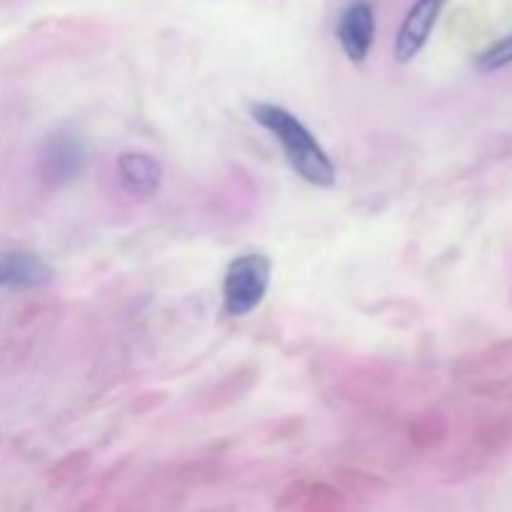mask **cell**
<instances>
[{
    "mask_svg": "<svg viewBox=\"0 0 512 512\" xmlns=\"http://www.w3.org/2000/svg\"><path fill=\"white\" fill-rule=\"evenodd\" d=\"M250 115L260 128H265L278 140L288 165L305 183L315 188H333L338 178L333 158L298 115L275 103H255Z\"/></svg>",
    "mask_w": 512,
    "mask_h": 512,
    "instance_id": "obj_1",
    "label": "cell"
},
{
    "mask_svg": "<svg viewBox=\"0 0 512 512\" xmlns=\"http://www.w3.org/2000/svg\"><path fill=\"white\" fill-rule=\"evenodd\" d=\"M273 278V263L263 253L233 258L223 275V305L230 318H245L260 308Z\"/></svg>",
    "mask_w": 512,
    "mask_h": 512,
    "instance_id": "obj_2",
    "label": "cell"
},
{
    "mask_svg": "<svg viewBox=\"0 0 512 512\" xmlns=\"http://www.w3.org/2000/svg\"><path fill=\"white\" fill-rule=\"evenodd\" d=\"M445 3H448V0H418V3L408 10L393 48L398 63H410L413 58H418L420 50L425 48V43H428L430 35H433L435 23H438L440 13H443Z\"/></svg>",
    "mask_w": 512,
    "mask_h": 512,
    "instance_id": "obj_3",
    "label": "cell"
},
{
    "mask_svg": "<svg viewBox=\"0 0 512 512\" xmlns=\"http://www.w3.org/2000/svg\"><path fill=\"white\" fill-rule=\"evenodd\" d=\"M338 40L350 63H363L375 40V10L368 0H355L340 13Z\"/></svg>",
    "mask_w": 512,
    "mask_h": 512,
    "instance_id": "obj_4",
    "label": "cell"
},
{
    "mask_svg": "<svg viewBox=\"0 0 512 512\" xmlns=\"http://www.w3.org/2000/svg\"><path fill=\"white\" fill-rule=\"evenodd\" d=\"M85 165V143L75 133H55L45 143L43 155H40V168L43 178L50 183H70L83 173Z\"/></svg>",
    "mask_w": 512,
    "mask_h": 512,
    "instance_id": "obj_5",
    "label": "cell"
},
{
    "mask_svg": "<svg viewBox=\"0 0 512 512\" xmlns=\"http://www.w3.org/2000/svg\"><path fill=\"white\" fill-rule=\"evenodd\" d=\"M118 180L133 198H153L163 185V165L155 155L143 150H125L115 160Z\"/></svg>",
    "mask_w": 512,
    "mask_h": 512,
    "instance_id": "obj_6",
    "label": "cell"
},
{
    "mask_svg": "<svg viewBox=\"0 0 512 512\" xmlns=\"http://www.w3.org/2000/svg\"><path fill=\"white\" fill-rule=\"evenodd\" d=\"M53 280V268L28 250H0V288H40Z\"/></svg>",
    "mask_w": 512,
    "mask_h": 512,
    "instance_id": "obj_7",
    "label": "cell"
},
{
    "mask_svg": "<svg viewBox=\"0 0 512 512\" xmlns=\"http://www.w3.org/2000/svg\"><path fill=\"white\" fill-rule=\"evenodd\" d=\"M508 65H512V33L478 55V70H483V73H495V70L508 68Z\"/></svg>",
    "mask_w": 512,
    "mask_h": 512,
    "instance_id": "obj_8",
    "label": "cell"
}]
</instances>
